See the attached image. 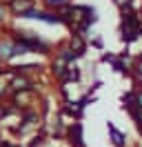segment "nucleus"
Instances as JSON below:
<instances>
[{
  "label": "nucleus",
  "mask_w": 142,
  "mask_h": 147,
  "mask_svg": "<svg viewBox=\"0 0 142 147\" xmlns=\"http://www.w3.org/2000/svg\"><path fill=\"white\" fill-rule=\"evenodd\" d=\"M9 36L16 40L18 45L25 49L27 54H38V56H47V58H51L53 56V49L56 45L49 42V40H44L38 31H31V29H18V27H7L5 29Z\"/></svg>",
  "instance_id": "1"
},
{
  "label": "nucleus",
  "mask_w": 142,
  "mask_h": 147,
  "mask_svg": "<svg viewBox=\"0 0 142 147\" xmlns=\"http://www.w3.org/2000/svg\"><path fill=\"white\" fill-rule=\"evenodd\" d=\"M42 125V111L38 107H31V109H25L20 116H18V123L9 129L13 138H22V136H31L36 134Z\"/></svg>",
  "instance_id": "2"
},
{
  "label": "nucleus",
  "mask_w": 142,
  "mask_h": 147,
  "mask_svg": "<svg viewBox=\"0 0 142 147\" xmlns=\"http://www.w3.org/2000/svg\"><path fill=\"white\" fill-rule=\"evenodd\" d=\"M22 56H27V51L9 34L0 36V65H13Z\"/></svg>",
  "instance_id": "3"
},
{
  "label": "nucleus",
  "mask_w": 142,
  "mask_h": 147,
  "mask_svg": "<svg viewBox=\"0 0 142 147\" xmlns=\"http://www.w3.org/2000/svg\"><path fill=\"white\" fill-rule=\"evenodd\" d=\"M7 102L11 105V107H16L18 111H25V109H31V107H38L40 96H38V92H33V89H25V92H9Z\"/></svg>",
  "instance_id": "4"
},
{
  "label": "nucleus",
  "mask_w": 142,
  "mask_h": 147,
  "mask_svg": "<svg viewBox=\"0 0 142 147\" xmlns=\"http://www.w3.org/2000/svg\"><path fill=\"white\" fill-rule=\"evenodd\" d=\"M7 85H9V92H25V89L38 92L40 80L36 76H31V74H9Z\"/></svg>",
  "instance_id": "5"
},
{
  "label": "nucleus",
  "mask_w": 142,
  "mask_h": 147,
  "mask_svg": "<svg viewBox=\"0 0 142 147\" xmlns=\"http://www.w3.org/2000/svg\"><path fill=\"white\" fill-rule=\"evenodd\" d=\"M5 5H7V9H9V16L20 20L29 9L38 7V0H5Z\"/></svg>",
  "instance_id": "6"
},
{
  "label": "nucleus",
  "mask_w": 142,
  "mask_h": 147,
  "mask_svg": "<svg viewBox=\"0 0 142 147\" xmlns=\"http://www.w3.org/2000/svg\"><path fill=\"white\" fill-rule=\"evenodd\" d=\"M64 140L69 143V147H87V145H84V136H82V123H80V120L69 123Z\"/></svg>",
  "instance_id": "7"
},
{
  "label": "nucleus",
  "mask_w": 142,
  "mask_h": 147,
  "mask_svg": "<svg viewBox=\"0 0 142 147\" xmlns=\"http://www.w3.org/2000/svg\"><path fill=\"white\" fill-rule=\"evenodd\" d=\"M107 134H109V140H111V145L113 147H129V136H127V131L118 127L115 123H107Z\"/></svg>",
  "instance_id": "8"
},
{
  "label": "nucleus",
  "mask_w": 142,
  "mask_h": 147,
  "mask_svg": "<svg viewBox=\"0 0 142 147\" xmlns=\"http://www.w3.org/2000/svg\"><path fill=\"white\" fill-rule=\"evenodd\" d=\"M53 56L62 58V60H64L67 65H76V63L80 60V54L71 49L67 40H62V42H58V45H56V49H53Z\"/></svg>",
  "instance_id": "9"
},
{
  "label": "nucleus",
  "mask_w": 142,
  "mask_h": 147,
  "mask_svg": "<svg viewBox=\"0 0 142 147\" xmlns=\"http://www.w3.org/2000/svg\"><path fill=\"white\" fill-rule=\"evenodd\" d=\"M67 42H69V47L73 49V51H78V54H80V58H84V56H87V49H89V38L87 36L71 31L69 38H67Z\"/></svg>",
  "instance_id": "10"
},
{
  "label": "nucleus",
  "mask_w": 142,
  "mask_h": 147,
  "mask_svg": "<svg viewBox=\"0 0 142 147\" xmlns=\"http://www.w3.org/2000/svg\"><path fill=\"white\" fill-rule=\"evenodd\" d=\"M82 111H84V105H82L80 100H71V98H69V100H64L60 114L64 116V118L69 116L71 120H80V118H82Z\"/></svg>",
  "instance_id": "11"
},
{
  "label": "nucleus",
  "mask_w": 142,
  "mask_h": 147,
  "mask_svg": "<svg viewBox=\"0 0 142 147\" xmlns=\"http://www.w3.org/2000/svg\"><path fill=\"white\" fill-rule=\"evenodd\" d=\"M67 67H69V65L64 63L62 58H58V56H51V58H49V65H47L49 76H51L53 80H60L62 76H64V71H67Z\"/></svg>",
  "instance_id": "12"
},
{
  "label": "nucleus",
  "mask_w": 142,
  "mask_h": 147,
  "mask_svg": "<svg viewBox=\"0 0 142 147\" xmlns=\"http://www.w3.org/2000/svg\"><path fill=\"white\" fill-rule=\"evenodd\" d=\"M80 80H82V69H80V65L76 63V65H69V67H67L64 76H62L58 83H60V89H62V87H67L69 83H80Z\"/></svg>",
  "instance_id": "13"
},
{
  "label": "nucleus",
  "mask_w": 142,
  "mask_h": 147,
  "mask_svg": "<svg viewBox=\"0 0 142 147\" xmlns=\"http://www.w3.org/2000/svg\"><path fill=\"white\" fill-rule=\"evenodd\" d=\"M47 140H49L47 131H44V129H38L36 134L29 136V140L25 143V147H42V145H47Z\"/></svg>",
  "instance_id": "14"
},
{
  "label": "nucleus",
  "mask_w": 142,
  "mask_h": 147,
  "mask_svg": "<svg viewBox=\"0 0 142 147\" xmlns=\"http://www.w3.org/2000/svg\"><path fill=\"white\" fill-rule=\"evenodd\" d=\"M42 7H47V9H53V11H60L64 9V7H69L73 0H38Z\"/></svg>",
  "instance_id": "15"
},
{
  "label": "nucleus",
  "mask_w": 142,
  "mask_h": 147,
  "mask_svg": "<svg viewBox=\"0 0 142 147\" xmlns=\"http://www.w3.org/2000/svg\"><path fill=\"white\" fill-rule=\"evenodd\" d=\"M11 18L9 16V9L5 5V0H0V29H7V20Z\"/></svg>",
  "instance_id": "16"
},
{
  "label": "nucleus",
  "mask_w": 142,
  "mask_h": 147,
  "mask_svg": "<svg viewBox=\"0 0 142 147\" xmlns=\"http://www.w3.org/2000/svg\"><path fill=\"white\" fill-rule=\"evenodd\" d=\"M9 114H11V105H9L7 100H0V125H5V120H7Z\"/></svg>",
  "instance_id": "17"
},
{
  "label": "nucleus",
  "mask_w": 142,
  "mask_h": 147,
  "mask_svg": "<svg viewBox=\"0 0 142 147\" xmlns=\"http://www.w3.org/2000/svg\"><path fill=\"white\" fill-rule=\"evenodd\" d=\"M0 147H25V143H20L18 138H5L0 143Z\"/></svg>",
  "instance_id": "18"
},
{
  "label": "nucleus",
  "mask_w": 142,
  "mask_h": 147,
  "mask_svg": "<svg viewBox=\"0 0 142 147\" xmlns=\"http://www.w3.org/2000/svg\"><path fill=\"white\" fill-rule=\"evenodd\" d=\"M133 98H135V105L142 109V87H140V85H135V89H133Z\"/></svg>",
  "instance_id": "19"
},
{
  "label": "nucleus",
  "mask_w": 142,
  "mask_h": 147,
  "mask_svg": "<svg viewBox=\"0 0 142 147\" xmlns=\"http://www.w3.org/2000/svg\"><path fill=\"white\" fill-rule=\"evenodd\" d=\"M91 45L96 47V49H102V47H104V45H102V38H93V40H91Z\"/></svg>",
  "instance_id": "20"
},
{
  "label": "nucleus",
  "mask_w": 142,
  "mask_h": 147,
  "mask_svg": "<svg viewBox=\"0 0 142 147\" xmlns=\"http://www.w3.org/2000/svg\"><path fill=\"white\" fill-rule=\"evenodd\" d=\"M5 138H7V136H5V129H2V125H0V143H2Z\"/></svg>",
  "instance_id": "21"
},
{
  "label": "nucleus",
  "mask_w": 142,
  "mask_h": 147,
  "mask_svg": "<svg viewBox=\"0 0 142 147\" xmlns=\"http://www.w3.org/2000/svg\"><path fill=\"white\" fill-rule=\"evenodd\" d=\"M0 34H2V29H0Z\"/></svg>",
  "instance_id": "22"
}]
</instances>
